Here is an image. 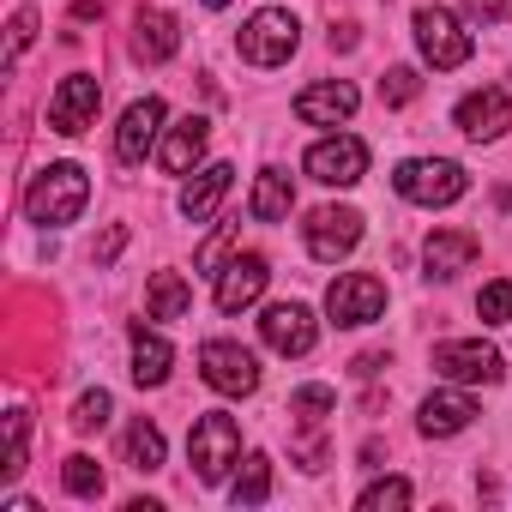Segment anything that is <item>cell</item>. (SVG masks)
Masks as SVG:
<instances>
[{
    "label": "cell",
    "mask_w": 512,
    "mask_h": 512,
    "mask_svg": "<svg viewBox=\"0 0 512 512\" xmlns=\"http://www.w3.org/2000/svg\"><path fill=\"white\" fill-rule=\"evenodd\" d=\"M229 500H235V506H266V500H272V458H266V452H253V458L241 464Z\"/></svg>",
    "instance_id": "obj_25"
},
{
    "label": "cell",
    "mask_w": 512,
    "mask_h": 512,
    "mask_svg": "<svg viewBox=\"0 0 512 512\" xmlns=\"http://www.w3.org/2000/svg\"><path fill=\"white\" fill-rule=\"evenodd\" d=\"M470 416H476V404H470L464 392H434V398L422 404L416 428H422L428 440H446V434H464V428H470Z\"/></svg>",
    "instance_id": "obj_21"
},
{
    "label": "cell",
    "mask_w": 512,
    "mask_h": 512,
    "mask_svg": "<svg viewBox=\"0 0 512 512\" xmlns=\"http://www.w3.org/2000/svg\"><path fill=\"white\" fill-rule=\"evenodd\" d=\"M127 464H133L139 476L163 470V428H157V422H145V416H139V422L127 428Z\"/></svg>",
    "instance_id": "obj_26"
},
{
    "label": "cell",
    "mask_w": 512,
    "mask_h": 512,
    "mask_svg": "<svg viewBox=\"0 0 512 512\" xmlns=\"http://www.w3.org/2000/svg\"><path fill=\"white\" fill-rule=\"evenodd\" d=\"M356 506H362V512H398V506H410V482H404V476H386V482L362 488Z\"/></svg>",
    "instance_id": "obj_29"
},
{
    "label": "cell",
    "mask_w": 512,
    "mask_h": 512,
    "mask_svg": "<svg viewBox=\"0 0 512 512\" xmlns=\"http://www.w3.org/2000/svg\"><path fill=\"white\" fill-rule=\"evenodd\" d=\"M187 308H193V290L181 284V272H157L151 290H145V314L151 320H181Z\"/></svg>",
    "instance_id": "obj_23"
},
{
    "label": "cell",
    "mask_w": 512,
    "mask_h": 512,
    "mask_svg": "<svg viewBox=\"0 0 512 512\" xmlns=\"http://www.w3.org/2000/svg\"><path fill=\"white\" fill-rule=\"evenodd\" d=\"M356 241H362V217L350 211V205H320L314 217H308V253L314 260H344V253H356Z\"/></svg>",
    "instance_id": "obj_11"
},
{
    "label": "cell",
    "mask_w": 512,
    "mask_h": 512,
    "mask_svg": "<svg viewBox=\"0 0 512 512\" xmlns=\"http://www.w3.org/2000/svg\"><path fill=\"white\" fill-rule=\"evenodd\" d=\"M290 205H296V187H290V175H284V169H266L260 181H253V199H247V211L260 217V223H278V217H290Z\"/></svg>",
    "instance_id": "obj_22"
},
{
    "label": "cell",
    "mask_w": 512,
    "mask_h": 512,
    "mask_svg": "<svg viewBox=\"0 0 512 512\" xmlns=\"http://www.w3.org/2000/svg\"><path fill=\"white\" fill-rule=\"evenodd\" d=\"M175 49H181V25H175L163 7H139V13H133V55L157 67V61H169Z\"/></svg>",
    "instance_id": "obj_18"
},
{
    "label": "cell",
    "mask_w": 512,
    "mask_h": 512,
    "mask_svg": "<svg viewBox=\"0 0 512 512\" xmlns=\"http://www.w3.org/2000/svg\"><path fill=\"white\" fill-rule=\"evenodd\" d=\"M266 278H272V266L260 260V253H235V260L217 272V308H223V314L253 308V302L266 296Z\"/></svg>",
    "instance_id": "obj_12"
},
{
    "label": "cell",
    "mask_w": 512,
    "mask_h": 512,
    "mask_svg": "<svg viewBox=\"0 0 512 512\" xmlns=\"http://www.w3.org/2000/svg\"><path fill=\"white\" fill-rule=\"evenodd\" d=\"M169 362H175L169 344L139 326V332H133V380H139V386H163V380H169Z\"/></svg>",
    "instance_id": "obj_24"
},
{
    "label": "cell",
    "mask_w": 512,
    "mask_h": 512,
    "mask_svg": "<svg viewBox=\"0 0 512 512\" xmlns=\"http://www.w3.org/2000/svg\"><path fill=\"white\" fill-rule=\"evenodd\" d=\"M476 314H482V326L512 320V284H506V278H500V284H488V290L476 296Z\"/></svg>",
    "instance_id": "obj_32"
},
{
    "label": "cell",
    "mask_w": 512,
    "mask_h": 512,
    "mask_svg": "<svg viewBox=\"0 0 512 512\" xmlns=\"http://www.w3.org/2000/svg\"><path fill=\"white\" fill-rule=\"evenodd\" d=\"M187 458H193V476H199V482H223L229 464L241 458V428H235V416L205 410V416L193 422V434H187Z\"/></svg>",
    "instance_id": "obj_2"
},
{
    "label": "cell",
    "mask_w": 512,
    "mask_h": 512,
    "mask_svg": "<svg viewBox=\"0 0 512 512\" xmlns=\"http://www.w3.org/2000/svg\"><path fill=\"white\" fill-rule=\"evenodd\" d=\"M229 181H235V169H229V163H211V169H199V175L181 187V217H187V223H205V217H217V205H223Z\"/></svg>",
    "instance_id": "obj_19"
},
{
    "label": "cell",
    "mask_w": 512,
    "mask_h": 512,
    "mask_svg": "<svg viewBox=\"0 0 512 512\" xmlns=\"http://www.w3.org/2000/svg\"><path fill=\"white\" fill-rule=\"evenodd\" d=\"M85 199H91L85 169H79V163H49V169L31 181V193H25V217H31V223H73V217L85 211Z\"/></svg>",
    "instance_id": "obj_1"
},
{
    "label": "cell",
    "mask_w": 512,
    "mask_h": 512,
    "mask_svg": "<svg viewBox=\"0 0 512 512\" xmlns=\"http://www.w3.org/2000/svg\"><path fill=\"white\" fill-rule=\"evenodd\" d=\"M205 139H211V121H205V115L175 121L169 139H163V169H169V175H187V169L205 157Z\"/></svg>",
    "instance_id": "obj_20"
},
{
    "label": "cell",
    "mask_w": 512,
    "mask_h": 512,
    "mask_svg": "<svg viewBox=\"0 0 512 512\" xmlns=\"http://www.w3.org/2000/svg\"><path fill=\"white\" fill-rule=\"evenodd\" d=\"M500 368L506 362H500V350L488 338H452V344L434 350V374L440 380H458V386H494Z\"/></svg>",
    "instance_id": "obj_7"
},
{
    "label": "cell",
    "mask_w": 512,
    "mask_h": 512,
    "mask_svg": "<svg viewBox=\"0 0 512 512\" xmlns=\"http://www.w3.org/2000/svg\"><path fill=\"white\" fill-rule=\"evenodd\" d=\"M476 253H482V241H476L470 229H434V235H428V247H422V266H428V278L452 284L458 272H470Z\"/></svg>",
    "instance_id": "obj_16"
},
{
    "label": "cell",
    "mask_w": 512,
    "mask_h": 512,
    "mask_svg": "<svg viewBox=\"0 0 512 512\" xmlns=\"http://www.w3.org/2000/svg\"><path fill=\"white\" fill-rule=\"evenodd\" d=\"M199 7H229V0H199Z\"/></svg>",
    "instance_id": "obj_37"
},
{
    "label": "cell",
    "mask_w": 512,
    "mask_h": 512,
    "mask_svg": "<svg viewBox=\"0 0 512 512\" xmlns=\"http://www.w3.org/2000/svg\"><path fill=\"white\" fill-rule=\"evenodd\" d=\"M109 416H115V404H109V392H85V398L73 404V428H79V434H97V428H103Z\"/></svg>",
    "instance_id": "obj_31"
},
{
    "label": "cell",
    "mask_w": 512,
    "mask_h": 512,
    "mask_svg": "<svg viewBox=\"0 0 512 512\" xmlns=\"http://www.w3.org/2000/svg\"><path fill=\"white\" fill-rule=\"evenodd\" d=\"M458 133L464 139H476V145H488V139H500L506 127H512V103H506V91L500 85H482V91H470L464 103H458Z\"/></svg>",
    "instance_id": "obj_13"
},
{
    "label": "cell",
    "mask_w": 512,
    "mask_h": 512,
    "mask_svg": "<svg viewBox=\"0 0 512 512\" xmlns=\"http://www.w3.org/2000/svg\"><path fill=\"white\" fill-rule=\"evenodd\" d=\"M308 175H314V181H326V187H356V181L368 175V145H362V139H350V133L320 139V145L308 151Z\"/></svg>",
    "instance_id": "obj_10"
},
{
    "label": "cell",
    "mask_w": 512,
    "mask_h": 512,
    "mask_svg": "<svg viewBox=\"0 0 512 512\" xmlns=\"http://www.w3.org/2000/svg\"><path fill=\"white\" fill-rule=\"evenodd\" d=\"M61 482H67V494H79V500H97V494H103V470H97V458H85V452L67 458Z\"/></svg>",
    "instance_id": "obj_28"
},
{
    "label": "cell",
    "mask_w": 512,
    "mask_h": 512,
    "mask_svg": "<svg viewBox=\"0 0 512 512\" xmlns=\"http://www.w3.org/2000/svg\"><path fill=\"white\" fill-rule=\"evenodd\" d=\"M416 97H422L416 67H392V73L380 79V103H386V109H404V103H416Z\"/></svg>",
    "instance_id": "obj_30"
},
{
    "label": "cell",
    "mask_w": 512,
    "mask_h": 512,
    "mask_svg": "<svg viewBox=\"0 0 512 512\" xmlns=\"http://www.w3.org/2000/svg\"><path fill=\"white\" fill-rule=\"evenodd\" d=\"M416 49H422V61L428 67H440V73H452V67H464L470 61V31L446 13V7H422L416 13Z\"/></svg>",
    "instance_id": "obj_5"
},
{
    "label": "cell",
    "mask_w": 512,
    "mask_h": 512,
    "mask_svg": "<svg viewBox=\"0 0 512 512\" xmlns=\"http://www.w3.org/2000/svg\"><path fill=\"white\" fill-rule=\"evenodd\" d=\"M97 109H103V85H97L91 73H73V79H61V91L49 97V127L67 133V139H79V133L97 121Z\"/></svg>",
    "instance_id": "obj_9"
},
{
    "label": "cell",
    "mask_w": 512,
    "mask_h": 512,
    "mask_svg": "<svg viewBox=\"0 0 512 512\" xmlns=\"http://www.w3.org/2000/svg\"><path fill=\"white\" fill-rule=\"evenodd\" d=\"M199 374H205V386L223 392V398H247L253 386H260V362H253V350H241V344H229V338H211V344L199 350Z\"/></svg>",
    "instance_id": "obj_6"
},
{
    "label": "cell",
    "mask_w": 512,
    "mask_h": 512,
    "mask_svg": "<svg viewBox=\"0 0 512 512\" xmlns=\"http://www.w3.org/2000/svg\"><path fill=\"white\" fill-rule=\"evenodd\" d=\"M31 37H37V13L19 7V13H13V37H7V61H19V55L31 49Z\"/></svg>",
    "instance_id": "obj_34"
},
{
    "label": "cell",
    "mask_w": 512,
    "mask_h": 512,
    "mask_svg": "<svg viewBox=\"0 0 512 512\" xmlns=\"http://www.w3.org/2000/svg\"><path fill=\"white\" fill-rule=\"evenodd\" d=\"M332 410H338V392H332V386H302V392L290 398V416H296L302 428H320Z\"/></svg>",
    "instance_id": "obj_27"
},
{
    "label": "cell",
    "mask_w": 512,
    "mask_h": 512,
    "mask_svg": "<svg viewBox=\"0 0 512 512\" xmlns=\"http://www.w3.org/2000/svg\"><path fill=\"white\" fill-rule=\"evenodd\" d=\"M464 13H470L476 25H506V19H512V0H464Z\"/></svg>",
    "instance_id": "obj_35"
},
{
    "label": "cell",
    "mask_w": 512,
    "mask_h": 512,
    "mask_svg": "<svg viewBox=\"0 0 512 512\" xmlns=\"http://www.w3.org/2000/svg\"><path fill=\"white\" fill-rule=\"evenodd\" d=\"M392 187H398L410 205H452V199H464L470 175H464L452 157H410V163H398Z\"/></svg>",
    "instance_id": "obj_3"
},
{
    "label": "cell",
    "mask_w": 512,
    "mask_h": 512,
    "mask_svg": "<svg viewBox=\"0 0 512 512\" xmlns=\"http://www.w3.org/2000/svg\"><path fill=\"white\" fill-rule=\"evenodd\" d=\"M7 476H19L25 470V410H13L7 416V464H0Z\"/></svg>",
    "instance_id": "obj_33"
},
{
    "label": "cell",
    "mask_w": 512,
    "mask_h": 512,
    "mask_svg": "<svg viewBox=\"0 0 512 512\" xmlns=\"http://www.w3.org/2000/svg\"><path fill=\"white\" fill-rule=\"evenodd\" d=\"M121 241H127V229H109V235H103V247H97V260H103V266L121 253Z\"/></svg>",
    "instance_id": "obj_36"
},
{
    "label": "cell",
    "mask_w": 512,
    "mask_h": 512,
    "mask_svg": "<svg viewBox=\"0 0 512 512\" xmlns=\"http://www.w3.org/2000/svg\"><path fill=\"white\" fill-rule=\"evenodd\" d=\"M326 314H332L338 326H368V320L386 314V284L368 278V272H344V278L326 290Z\"/></svg>",
    "instance_id": "obj_8"
},
{
    "label": "cell",
    "mask_w": 512,
    "mask_h": 512,
    "mask_svg": "<svg viewBox=\"0 0 512 512\" xmlns=\"http://www.w3.org/2000/svg\"><path fill=\"white\" fill-rule=\"evenodd\" d=\"M356 85H344V79H320V85H308L302 97H296V115L308 121V127H338V121H350L356 115Z\"/></svg>",
    "instance_id": "obj_17"
},
{
    "label": "cell",
    "mask_w": 512,
    "mask_h": 512,
    "mask_svg": "<svg viewBox=\"0 0 512 512\" xmlns=\"http://www.w3.org/2000/svg\"><path fill=\"white\" fill-rule=\"evenodd\" d=\"M302 43V25L284 13V7H266V13H253L247 31H241V61L247 67H284Z\"/></svg>",
    "instance_id": "obj_4"
},
{
    "label": "cell",
    "mask_w": 512,
    "mask_h": 512,
    "mask_svg": "<svg viewBox=\"0 0 512 512\" xmlns=\"http://www.w3.org/2000/svg\"><path fill=\"white\" fill-rule=\"evenodd\" d=\"M163 97H139L127 115H121V127H115V157L121 163H145V151L157 145V127H163Z\"/></svg>",
    "instance_id": "obj_15"
},
{
    "label": "cell",
    "mask_w": 512,
    "mask_h": 512,
    "mask_svg": "<svg viewBox=\"0 0 512 512\" xmlns=\"http://www.w3.org/2000/svg\"><path fill=\"white\" fill-rule=\"evenodd\" d=\"M260 338H266L278 356H308L314 338H320V326H314V314H308L302 302H272L266 320H260Z\"/></svg>",
    "instance_id": "obj_14"
}]
</instances>
